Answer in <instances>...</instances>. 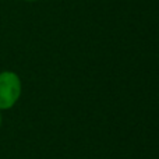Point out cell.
I'll use <instances>...</instances> for the list:
<instances>
[{
	"instance_id": "obj_1",
	"label": "cell",
	"mask_w": 159,
	"mask_h": 159,
	"mask_svg": "<svg viewBox=\"0 0 159 159\" xmlns=\"http://www.w3.org/2000/svg\"><path fill=\"white\" fill-rule=\"evenodd\" d=\"M21 93V81L13 71L0 73V110L10 109L18 101Z\"/></svg>"
},
{
	"instance_id": "obj_2",
	"label": "cell",
	"mask_w": 159,
	"mask_h": 159,
	"mask_svg": "<svg viewBox=\"0 0 159 159\" xmlns=\"http://www.w3.org/2000/svg\"><path fill=\"white\" fill-rule=\"evenodd\" d=\"M25 2H35V0H25Z\"/></svg>"
},
{
	"instance_id": "obj_3",
	"label": "cell",
	"mask_w": 159,
	"mask_h": 159,
	"mask_svg": "<svg viewBox=\"0 0 159 159\" xmlns=\"http://www.w3.org/2000/svg\"><path fill=\"white\" fill-rule=\"evenodd\" d=\"M0 124H2V115H0Z\"/></svg>"
}]
</instances>
